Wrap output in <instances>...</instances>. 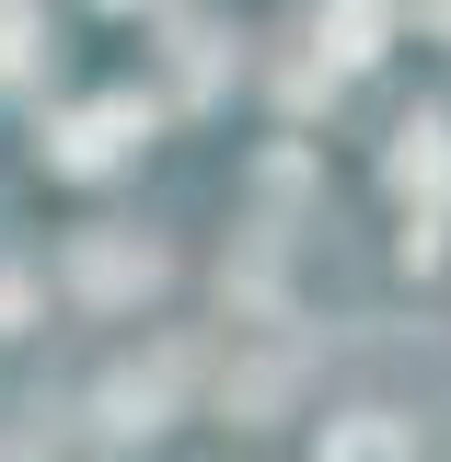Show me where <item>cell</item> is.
Returning <instances> with one entry per match:
<instances>
[{
  "instance_id": "6da1fadb",
  "label": "cell",
  "mask_w": 451,
  "mask_h": 462,
  "mask_svg": "<svg viewBox=\"0 0 451 462\" xmlns=\"http://www.w3.org/2000/svg\"><path fill=\"white\" fill-rule=\"evenodd\" d=\"M324 462H417V428L405 416H347V428H324Z\"/></svg>"
},
{
  "instance_id": "7a4b0ae2",
  "label": "cell",
  "mask_w": 451,
  "mask_h": 462,
  "mask_svg": "<svg viewBox=\"0 0 451 462\" xmlns=\"http://www.w3.org/2000/svg\"><path fill=\"white\" fill-rule=\"evenodd\" d=\"M127 127H139V105H93V116H81V127H70V139H58V162H70V173H93V162H116V151H127Z\"/></svg>"
},
{
  "instance_id": "3957f363",
  "label": "cell",
  "mask_w": 451,
  "mask_h": 462,
  "mask_svg": "<svg viewBox=\"0 0 451 462\" xmlns=\"http://www.w3.org/2000/svg\"><path fill=\"white\" fill-rule=\"evenodd\" d=\"M394 185H405V197H417V185L440 197V185H451V127H440V116H417V127H405V151H394Z\"/></svg>"
},
{
  "instance_id": "277c9868",
  "label": "cell",
  "mask_w": 451,
  "mask_h": 462,
  "mask_svg": "<svg viewBox=\"0 0 451 462\" xmlns=\"http://www.w3.org/2000/svg\"><path fill=\"white\" fill-rule=\"evenodd\" d=\"M81 278H93V289H151V278H163V254H151V243H139V254H127V243H93Z\"/></svg>"
}]
</instances>
